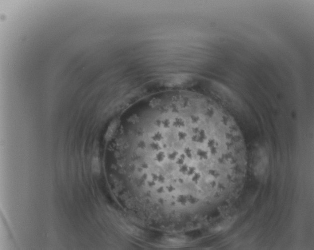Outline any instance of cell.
Here are the masks:
<instances>
[{
  "label": "cell",
  "instance_id": "1",
  "mask_svg": "<svg viewBox=\"0 0 314 250\" xmlns=\"http://www.w3.org/2000/svg\"><path fill=\"white\" fill-rule=\"evenodd\" d=\"M134 132L135 173L144 197L181 226L198 223L242 181L240 128L208 97L179 93L146 111Z\"/></svg>",
  "mask_w": 314,
  "mask_h": 250
}]
</instances>
